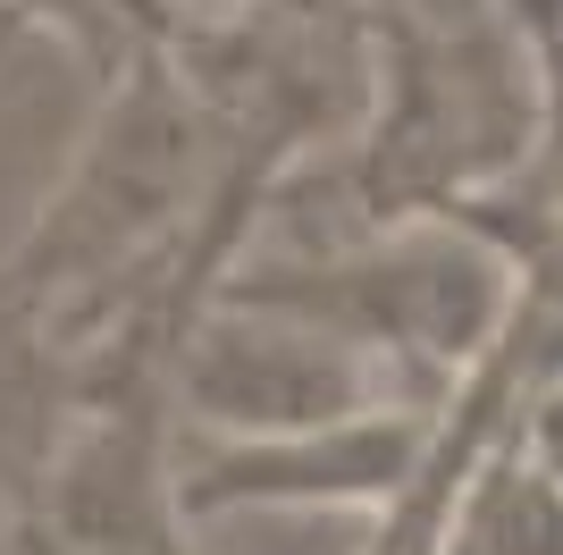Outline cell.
<instances>
[{
	"instance_id": "cell-1",
	"label": "cell",
	"mask_w": 563,
	"mask_h": 555,
	"mask_svg": "<svg viewBox=\"0 0 563 555\" xmlns=\"http://www.w3.org/2000/svg\"><path fill=\"white\" fill-rule=\"evenodd\" d=\"M514 278L488 236L454 244H378V253L329 261V270H235L211 286V312H278V320L336 337V346L371 353V362H404L429 379H471L488 362V346L514 320Z\"/></svg>"
},
{
	"instance_id": "cell-2",
	"label": "cell",
	"mask_w": 563,
	"mask_h": 555,
	"mask_svg": "<svg viewBox=\"0 0 563 555\" xmlns=\"http://www.w3.org/2000/svg\"><path fill=\"white\" fill-rule=\"evenodd\" d=\"M454 404V395H446ZM446 404H396L362 413L311 438H244L211 446L177 471V513H228V505H396L446 446Z\"/></svg>"
},
{
	"instance_id": "cell-3",
	"label": "cell",
	"mask_w": 563,
	"mask_h": 555,
	"mask_svg": "<svg viewBox=\"0 0 563 555\" xmlns=\"http://www.w3.org/2000/svg\"><path fill=\"white\" fill-rule=\"evenodd\" d=\"M387 388H396L387 362L336 346V337H311L295 320L261 328V337L228 320H194L186 353H177V395L194 413L219 429H261V438H311V429H336L362 413H396Z\"/></svg>"
}]
</instances>
